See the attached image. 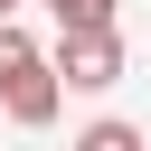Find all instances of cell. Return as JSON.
<instances>
[{
  "mask_svg": "<svg viewBox=\"0 0 151 151\" xmlns=\"http://www.w3.org/2000/svg\"><path fill=\"white\" fill-rule=\"evenodd\" d=\"M47 76H57V94H66V85H76V94H104V85L123 76V38H113V28H66L57 57H47Z\"/></svg>",
  "mask_w": 151,
  "mask_h": 151,
  "instance_id": "1",
  "label": "cell"
},
{
  "mask_svg": "<svg viewBox=\"0 0 151 151\" xmlns=\"http://www.w3.org/2000/svg\"><path fill=\"white\" fill-rule=\"evenodd\" d=\"M57 104H66V94H57L47 57H19V66H0V113H9V123H28V132H38V123H57Z\"/></svg>",
  "mask_w": 151,
  "mask_h": 151,
  "instance_id": "2",
  "label": "cell"
},
{
  "mask_svg": "<svg viewBox=\"0 0 151 151\" xmlns=\"http://www.w3.org/2000/svg\"><path fill=\"white\" fill-rule=\"evenodd\" d=\"M76 151H142V132H132V123H85Z\"/></svg>",
  "mask_w": 151,
  "mask_h": 151,
  "instance_id": "3",
  "label": "cell"
},
{
  "mask_svg": "<svg viewBox=\"0 0 151 151\" xmlns=\"http://www.w3.org/2000/svg\"><path fill=\"white\" fill-rule=\"evenodd\" d=\"M57 28H113V0H47Z\"/></svg>",
  "mask_w": 151,
  "mask_h": 151,
  "instance_id": "4",
  "label": "cell"
},
{
  "mask_svg": "<svg viewBox=\"0 0 151 151\" xmlns=\"http://www.w3.org/2000/svg\"><path fill=\"white\" fill-rule=\"evenodd\" d=\"M9 9H19V0H0V28H9Z\"/></svg>",
  "mask_w": 151,
  "mask_h": 151,
  "instance_id": "5",
  "label": "cell"
}]
</instances>
